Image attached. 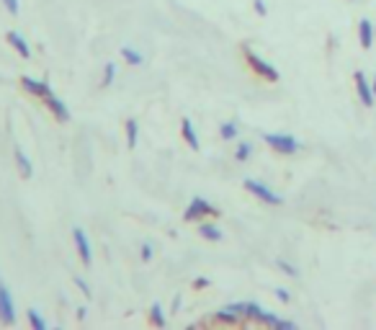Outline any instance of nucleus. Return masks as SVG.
<instances>
[{
    "mask_svg": "<svg viewBox=\"0 0 376 330\" xmlns=\"http://www.w3.org/2000/svg\"><path fill=\"white\" fill-rule=\"evenodd\" d=\"M276 266L281 268V273L289 276V279H299V276H302V271H299L297 266L291 263V261H286V258H276Z\"/></svg>",
    "mask_w": 376,
    "mask_h": 330,
    "instance_id": "4be33fe9",
    "label": "nucleus"
},
{
    "mask_svg": "<svg viewBox=\"0 0 376 330\" xmlns=\"http://www.w3.org/2000/svg\"><path fill=\"white\" fill-rule=\"evenodd\" d=\"M199 235L204 237V240H209V243H222V240H224V232H222L220 224L204 222V220L199 222Z\"/></svg>",
    "mask_w": 376,
    "mask_h": 330,
    "instance_id": "4468645a",
    "label": "nucleus"
},
{
    "mask_svg": "<svg viewBox=\"0 0 376 330\" xmlns=\"http://www.w3.org/2000/svg\"><path fill=\"white\" fill-rule=\"evenodd\" d=\"M139 258H142L144 263H149V261L155 258V245H152V243H142V248H139Z\"/></svg>",
    "mask_w": 376,
    "mask_h": 330,
    "instance_id": "393cba45",
    "label": "nucleus"
},
{
    "mask_svg": "<svg viewBox=\"0 0 376 330\" xmlns=\"http://www.w3.org/2000/svg\"><path fill=\"white\" fill-rule=\"evenodd\" d=\"M13 158H16V165H18V171H21L23 178H31V176H34V163H31L29 155H26L21 147H13Z\"/></svg>",
    "mask_w": 376,
    "mask_h": 330,
    "instance_id": "dca6fc26",
    "label": "nucleus"
},
{
    "mask_svg": "<svg viewBox=\"0 0 376 330\" xmlns=\"http://www.w3.org/2000/svg\"><path fill=\"white\" fill-rule=\"evenodd\" d=\"M374 26H376V23H374Z\"/></svg>",
    "mask_w": 376,
    "mask_h": 330,
    "instance_id": "f704fd0d",
    "label": "nucleus"
},
{
    "mask_svg": "<svg viewBox=\"0 0 376 330\" xmlns=\"http://www.w3.org/2000/svg\"><path fill=\"white\" fill-rule=\"evenodd\" d=\"M245 323H256V325H268V328H276V323L281 320V317L276 315V312H270V309H266L261 305V302L256 300H248L245 302Z\"/></svg>",
    "mask_w": 376,
    "mask_h": 330,
    "instance_id": "20e7f679",
    "label": "nucleus"
},
{
    "mask_svg": "<svg viewBox=\"0 0 376 330\" xmlns=\"http://www.w3.org/2000/svg\"><path fill=\"white\" fill-rule=\"evenodd\" d=\"M263 142L278 155H297V152H302V142L294 135H286V132H263Z\"/></svg>",
    "mask_w": 376,
    "mask_h": 330,
    "instance_id": "f257e3e1",
    "label": "nucleus"
},
{
    "mask_svg": "<svg viewBox=\"0 0 376 330\" xmlns=\"http://www.w3.org/2000/svg\"><path fill=\"white\" fill-rule=\"evenodd\" d=\"M44 101H47V106H50V111H52V114H55V119H57V122H70V108H67V103H64V101L62 98H57V96H55V93H52L50 96V98H44Z\"/></svg>",
    "mask_w": 376,
    "mask_h": 330,
    "instance_id": "f8f14e48",
    "label": "nucleus"
},
{
    "mask_svg": "<svg viewBox=\"0 0 376 330\" xmlns=\"http://www.w3.org/2000/svg\"><path fill=\"white\" fill-rule=\"evenodd\" d=\"M253 152H256V144L248 142V140H240L237 147H234V160H237V163H248V160L253 158Z\"/></svg>",
    "mask_w": 376,
    "mask_h": 330,
    "instance_id": "a211bd4d",
    "label": "nucleus"
},
{
    "mask_svg": "<svg viewBox=\"0 0 376 330\" xmlns=\"http://www.w3.org/2000/svg\"><path fill=\"white\" fill-rule=\"evenodd\" d=\"M297 328H299V325L294 323V320H284V317H281V320H278L276 328H273V330H297Z\"/></svg>",
    "mask_w": 376,
    "mask_h": 330,
    "instance_id": "c756f323",
    "label": "nucleus"
},
{
    "mask_svg": "<svg viewBox=\"0 0 376 330\" xmlns=\"http://www.w3.org/2000/svg\"><path fill=\"white\" fill-rule=\"evenodd\" d=\"M242 55H245V62H248V67L256 72L258 78L268 80V83H278V80H281V72L276 70V65H273V62H268L266 57H261L258 52H253L250 47H245V50H242Z\"/></svg>",
    "mask_w": 376,
    "mask_h": 330,
    "instance_id": "f03ea898",
    "label": "nucleus"
},
{
    "mask_svg": "<svg viewBox=\"0 0 376 330\" xmlns=\"http://www.w3.org/2000/svg\"><path fill=\"white\" fill-rule=\"evenodd\" d=\"M26 320H29V325L34 330H47V320H44L36 309H29V312H26Z\"/></svg>",
    "mask_w": 376,
    "mask_h": 330,
    "instance_id": "5701e85b",
    "label": "nucleus"
},
{
    "mask_svg": "<svg viewBox=\"0 0 376 330\" xmlns=\"http://www.w3.org/2000/svg\"><path fill=\"white\" fill-rule=\"evenodd\" d=\"M353 83H355V96H358V101H361V103H363L366 108H374L376 96H374V88H371V80L366 78V72H363V70H355Z\"/></svg>",
    "mask_w": 376,
    "mask_h": 330,
    "instance_id": "0eeeda50",
    "label": "nucleus"
},
{
    "mask_svg": "<svg viewBox=\"0 0 376 330\" xmlns=\"http://www.w3.org/2000/svg\"><path fill=\"white\" fill-rule=\"evenodd\" d=\"M273 295H276L278 302H284V305H289V302H291V292L286 287H276V289H273Z\"/></svg>",
    "mask_w": 376,
    "mask_h": 330,
    "instance_id": "bb28decb",
    "label": "nucleus"
},
{
    "mask_svg": "<svg viewBox=\"0 0 376 330\" xmlns=\"http://www.w3.org/2000/svg\"><path fill=\"white\" fill-rule=\"evenodd\" d=\"M124 135H127V147L129 150H135L137 140H139V124H137V119H127V124H124Z\"/></svg>",
    "mask_w": 376,
    "mask_h": 330,
    "instance_id": "6ab92c4d",
    "label": "nucleus"
},
{
    "mask_svg": "<svg viewBox=\"0 0 376 330\" xmlns=\"http://www.w3.org/2000/svg\"><path fill=\"white\" fill-rule=\"evenodd\" d=\"M0 323L6 325V328L16 325V302H13V295H11V289L3 281H0Z\"/></svg>",
    "mask_w": 376,
    "mask_h": 330,
    "instance_id": "423d86ee",
    "label": "nucleus"
},
{
    "mask_svg": "<svg viewBox=\"0 0 376 330\" xmlns=\"http://www.w3.org/2000/svg\"><path fill=\"white\" fill-rule=\"evenodd\" d=\"M358 42H361L363 50H371L376 42V26L371 18H361L358 21Z\"/></svg>",
    "mask_w": 376,
    "mask_h": 330,
    "instance_id": "9d476101",
    "label": "nucleus"
},
{
    "mask_svg": "<svg viewBox=\"0 0 376 330\" xmlns=\"http://www.w3.org/2000/svg\"><path fill=\"white\" fill-rule=\"evenodd\" d=\"M242 186H245V191H248V194H253L258 201L268 204V207H281V204H284V196L276 194V191H273L268 183H263V181H258V178H245V181H242Z\"/></svg>",
    "mask_w": 376,
    "mask_h": 330,
    "instance_id": "7ed1b4c3",
    "label": "nucleus"
},
{
    "mask_svg": "<svg viewBox=\"0 0 376 330\" xmlns=\"http://www.w3.org/2000/svg\"><path fill=\"white\" fill-rule=\"evenodd\" d=\"M121 57H124V62H129V65H132V67L142 65V62H144L142 52L132 50V47H121Z\"/></svg>",
    "mask_w": 376,
    "mask_h": 330,
    "instance_id": "412c9836",
    "label": "nucleus"
},
{
    "mask_svg": "<svg viewBox=\"0 0 376 330\" xmlns=\"http://www.w3.org/2000/svg\"><path fill=\"white\" fill-rule=\"evenodd\" d=\"M253 8H256V13L261 16V18L268 16V6H266V0H253Z\"/></svg>",
    "mask_w": 376,
    "mask_h": 330,
    "instance_id": "c85d7f7f",
    "label": "nucleus"
},
{
    "mask_svg": "<svg viewBox=\"0 0 376 330\" xmlns=\"http://www.w3.org/2000/svg\"><path fill=\"white\" fill-rule=\"evenodd\" d=\"M3 6H6V11L11 16H18L21 13V3H18V0H3Z\"/></svg>",
    "mask_w": 376,
    "mask_h": 330,
    "instance_id": "cd10ccee",
    "label": "nucleus"
},
{
    "mask_svg": "<svg viewBox=\"0 0 376 330\" xmlns=\"http://www.w3.org/2000/svg\"><path fill=\"white\" fill-rule=\"evenodd\" d=\"M75 287H78L80 292H83V297H88V300H91V297H93L91 287H88V281L83 279V276H75Z\"/></svg>",
    "mask_w": 376,
    "mask_h": 330,
    "instance_id": "a878e982",
    "label": "nucleus"
},
{
    "mask_svg": "<svg viewBox=\"0 0 376 330\" xmlns=\"http://www.w3.org/2000/svg\"><path fill=\"white\" fill-rule=\"evenodd\" d=\"M21 86L26 93L36 96V98H50L52 96V88L47 80H39V78H31V75H23L21 78Z\"/></svg>",
    "mask_w": 376,
    "mask_h": 330,
    "instance_id": "1a4fd4ad",
    "label": "nucleus"
},
{
    "mask_svg": "<svg viewBox=\"0 0 376 330\" xmlns=\"http://www.w3.org/2000/svg\"><path fill=\"white\" fill-rule=\"evenodd\" d=\"M72 240H75L80 261H83L86 266H91L93 263V245H91V240H88L86 230H83V227H72Z\"/></svg>",
    "mask_w": 376,
    "mask_h": 330,
    "instance_id": "6e6552de",
    "label": "nucleus"
},
{
    "mask_svg": "<svg viewBox=\"0 0 376 330\" xmlns=\"http://www.w3.org/2000/svg\"><path fill=\"white\" fill-rule=\"evenodd\" d=\"M114 80H116V62H106V67H103V78H101V86L108 88Z\"/></svg>",
    "mask_w": 376,
    "mask_h": 330,
    "instance_id": "b1692460",
    "label": "nucleus"
},
{
    "mask_svg": "<svg viewBox=\"0 0 376 330\" xmlns=\"http://www.w3.org/2000/svg\"><path fill=\"white\" fill-rule=\"evenodd\" d=\"M178 307H181V295L173 297V312H178Z\"/></svg>",
    "mask_w": 376,
    "mask_h": 330,
    "instance_id": "2f4dec72",
    "label": "nucleus"
},
{
    "mask_svg": "<svg viewBox=\"0 0 376 330\" xmlns=\"http://www.w3.org/2000/svg\"><path fill=\"white\" fill-rule=\"evenodd\" d=\"M220 137L224 142H234L240 137V124L237 122H222L220 124Z\"/></svg>",
    "mask_w": 376,
    "mask_h": 330,
    "instance_id": "aec40b11",
    "label": "nucleus"
},
{
    "mask_svg": "<svg viewBox=\"0 0 376 330\" xmlns=\"http://www.w3.org/2000/svg\"><path fill=\"white\" fill-rule=\"evenodd\" d=\"M86 315H88L86 307H78V317H80V320H86Z\"/></svg>",
    "mask_w": 376,
    "mask_h": 330,
    "instance_id": "473e14b6",
    "label": "nucleus"
},
{
    "mask_svg": "<svg viewBox=\"0 0 376 330\" xmlns=\"http://www.w3.org/2000/svg\"><path fill=\"white\" fill-rule=\"evenodd\" d=\"M6 39L11 42V47H13V50L18 52L23 59L31 57V47H29V42H26V36H23V34H18V31H8Z\"/></svg>",
    "mask_w": 376,
    "mask_h": 330,
    "instance_id": "2eb2a0df",
    "label": "nucleus"
},
{
    "mask_svg": "<svg viewBox=\"0 0 376 330\" xmlns=\"http://www.w3.org/2000/svg\"><path fill=\"white\" fill-rule=\"evenodd\" d=\"M214 323H220V325H240L245 323V317L237 315L229 305H224V307H220L217 312H214Z\"/></svg>",
    "mask_w": 376,
    "mask_h": 330,
    "instance_id": "ddd939ff",
    "label": "nucleus"
},
{
    "mask_svg": "<svg viewBox=\"0 0 376 330\" xmlns=\"http://www.w3.org/2000/svg\"><path fill=\"white\" fill-rule=\"evenodd\" d=\"M212 287V281L206 279V276H199V279H193V289H206Z\"/></svg>",
    "mask_w": 376,
    "mask_h": 330,
    "instance_id": "7c9ffc66",
    "label": "nucleus"
},
{
    "mask_svg": "<svg viewBox=\"0 0 376 330\" xmlns=\"http://www.w3.org/2000/svg\"><path fill=\"white\" fill-rule=\"evenodd\" d=\"M149 325H155V328H165V325H168L165 307L160 302H152V305H149Z\"/></svg>",
    "mask_w": 376,
    "mask_h": 330,
    "instance_id": "f3484780",
    "label": "nucleus"
},
{
    "mask_svg": "<svg viewBox=\"0 0 376 330\" xmlns=\"http://www.w3.org/2000/svg\"><path fill=\"white\" fill-rule=\"evenodd\" d=\"M371 88H374V96H376V75L371 78Z\"/></svg>",
    "mask_w": 376,
    "mask_h": 330,
    "instance_id": "72a5a7b5",
    "label": "nucleus"
},
{
    "mask_svg": "<svg viewBox=\"0 0 376 330\" xmlns=\"http://www.w3.org/2000/svg\"><path fill=\"white\" fill-rule=\"evenodd\" d=\"M217 215H220V209L214 207L212 201L204 199V196H193L191 204L183 212V220L186 222H201L204 217H217Z\"/></svg>",
    "mask_w": 376,
    "mask_h": 330,
    "instance_id": "39448f33",
    "label": "nucleus"
},
{
    "mask_svg": "<svg viewBox=\"0 0 376 330\" xmlns=\"http://www.w3.org/2000/svg\"><path fill=\"white\" fill-rule=\"evenodd\" d=\"M181 135H183L186 144H188L191 150H201L199 132H196V127H193V122L188 119V116H183V119H181Z\"/></svg>",
    "mask_w": 376,
    "mask_h": 330,
    "instance_id": "9b49d317",
    "label": "nucleus"
}]
</instances>
